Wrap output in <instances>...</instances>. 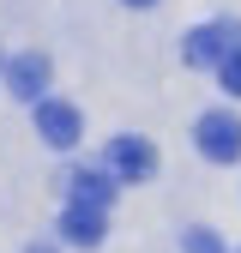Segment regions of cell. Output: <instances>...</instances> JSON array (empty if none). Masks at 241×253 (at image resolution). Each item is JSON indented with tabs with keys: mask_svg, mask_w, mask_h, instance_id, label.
I'll return each mask as SVG.
<instances>
[{
	"mask_svg": "<svg viewBox=\"0 0 241 253\" xmlns=\"http://www.w3.org/2000/svg\"><path fill=\"white\" fill-rule=\"evenodd\" d=\"M127 6H151V0H127Z\"/></svg>",
	"mask_w": 241,
	"mask_h": 253,
	"instance_id": "30bf717a",
	"label": "cell"
},
{
	"mask_svg": "<svg viewBox=\"0 0 241 253\" xmlns=\"http://www.w3.org/2000/svg\"><path fill=\"white\" fill-rule=\"evenodd\" d=\"M199 151L211 157V163H235V157H241V121L229 109L199 115Z\"/></svg>",
	"mask_w": 241,
	"mask_h": 253,
	"instance_id": "7a4b0ae2",
	"label": "cell"
},
{
	"mask_svg": "<svg viewBox=\"0 0 241 253\" xmlns=\"http://www.w3.org/2000/svg\"><path fill=\"white\" fill-rule=\"evenodd\" d=\"M6 84H12L18 103H37L42 90H48V60L42 54H12L6 60Z\"/></svg>",
	"mask_w": 241,
	"mask_h": 253,
	"instance_id": "277c9868",
	"label": "cell"
},
{
	"mask_svg": "<svg viewBox=\"0 0 241 253\" xmlns=\"http://www.w3.org/2000/svg\"><path fill=\"white\" fill-rule=\"evenodd\" d=\"M67 187H73V205H90V211H103V205L115 199V181H109L103 169H79Z\"/></svg>",
	"mask_w": 241,
	"mask_h": 253,
	"instance_id": "52a82bcc",
	"label": "cell"
},
{
	"mask_svg": "<svg viewBox=\"0 0 241 253\" xmlns=\"http://www.w3.org/2000/svg\"><path fill=\"white\" fill-rule=\"evenodd\" d=\"M37 133H42V145H54V151H73L79 133H84V115H79L73 103H42V109H37Z\"/></svg>",
	"mask_w": 241,
	"mask_h": 253,
	"instance_id": "3957f363",
	"label": "cell"
},
{
	"mask_svg": "<svg viewBox=\"0 0 241 253\" xmlns=\"http://www.w3.org/2000/svg\"><path fill=\"white\" fill-rule=\"evenodd\" d=\"M109 175L120 187H133V181H151L157 175V151H151V139H133V133H120L109 145Z\"/></svg>",
	"mask_w": 241,
	"mask_h": 253,
	"instance_id": "6da1fadb",
	"label": "cell"
},
{
	"mask_svg": "<svg viewBox=\"0 0 241 253\" xmlns=\"http://www.w3.org/2000/svg\"><path fill=\"white\" fill-rule=\"evenodd\" d=\"M181 247H187V253H229L223 235H211V229H187V235H181Z\"/></svg>",
	"mask_w": 241,
	"mask_h": 253,
	"instance_id": "ba28073f",
	"label": "cell"
},
{
	"mask_svg": "<svg viewBox=\"0 0 241 253\" xmlns=\"http://www.w3.org/2000/svg\"><path fill=\"white\" fill-rule=\"evenodd\" d=\"M193 60V67H223V54H229V37L217 24H199V30H187V48H181Z\"/></svg>",
	"mask_w": 241,
	"mask_h": 253,
	"instance_id": "5b68a950",
	"label": "cell"
},
{
	"mask_svg": "<svg viewBox=\"0 0 241 253\" xmlns=\"http://www.w3.org/2000/svg\"><path fill=\"white\" fill-rule=\"evenodd\" d=\"M60 235H67L73 247H97V241H103V211H90V205H67Z\"/></svg>",
	"mask_w": 241,
	"mask_h": 253,
	"instance_id": "8992f818",
	"label": "cell"
},
{
	"mask_svg": "<svg viewBox=\"0 0 241 253\" xmlns=\"http://www.w3.org/2000/svg\"><path fill=\"white\" fill-rule=\"evenodd\" d=\"M217 79H223V90H229V97H241V48H229V54H223Z\"/></svg>",
	"mask_w": 241,
	"mask_h": 253,
	"instance_id": "9c48e42d",
	"label": "cell"
}]
</instances>
